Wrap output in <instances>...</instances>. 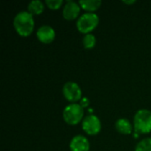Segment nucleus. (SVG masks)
I'll return each mask as SVG.
<instances>
[{
    "instance_id": "nucleus-1",
    "label": "nucleus",
    "mask_w": 151,
    "mask_h": 151,
    "mask_svg": "<svg viewBox=\"0 0 151 151\" xmlns=\"http://www.w3.org/2000/svg\"><path fill=\"white\" fill-rule=\"evenodd\" d=\"M13 26L19 35L28 36L33 32L35 27L33 14L28 11L19 12L13 19Z\"/></svg>"
},
{
    "instance_id": "nucleus-2",
    "label": "nucleus",
    "mask_w": 151,
    "mask_h": 151,
    "mask_svg": "<svg viewBox=\"0 0 151 151\" xmlns=\"http://www.w3.org/2000/svg\"><path fill=\"white\" fill-rule=\"evenodd\" d=\"M134 130L140 134L151 132V111L147 109L139 110L134 117Z\"/></svg>"
},
{
    "instance_id": "nucleus-3",
    "label": "nucleus",
    "mask_w": 151,
    "mask_h": 151,
    "mask_svg": "<svg viewBox=\"0 0 151 151\" xmlns=\"http://www.w3.org/2000/svg\"><path fill=\"white\" fill-rule=\"evenodd\" d=\"M99 23V17L95 12H85L81 14L76 22V26L78 30L81 33L89 34L92 30H94Z\"/></svg>"
},
{
    "instance_id": "nucleus-4",
    "label": "nucleus",
    "mask_w": 151,
    "mask_h": 151,
    "mask_svg": "<svg viewBox=\"0 0 151 151\" xmlns=\"http://www.w3.org/2000/svg\"><path fill=\"white\" fill-rule=\"evenodd\" d=\"M84 116L83 107L80 104H70L65 106L63 111L64 120L69 125L78 124Z\"/></svg>"
},
{
    "instance_id": "nucleus-5",
    "label": "nucleus",
    "mask_w": 151,
    "mask_h": 151,
    "mask_svg": "<svg viewBox=\"0 0 151 151\" xmlns=\"http://www.w3.org/2000/svg\"><path fill=\"white\" fill-rule=\"evenodd\" d=\"M102 127L101 121L99 118L94 114H89L86 116L82 120V129L89 135L97 134Z\"/></svg>"
},
{
    "instance_id": "nucleus-6",
    "label": "nucleus",
    "mask_w": 151,
    "mask_h": 151,
    "mask_svg": "<svg viewBox=\"0 0 151 151\" xmlns=\"http://www.w3.org/2000/svg\"><path fill=\"white\" fill-rule=\"evenodd\" d=\"M64 96L73 104L81 99V89L78 83L74 81H67L63 87Z\"/></svg>"
},
{
    "instance_id": "nucleus-7",
    "label": "nucleus",
    "mask_w": 151,
    "mask_h": 151,
    "mask_svg": "<svg viewBox=\"0 0 151 151\" xmlns=\"http://www.w3.org/2000/svg\"><path fill=\"white\" fill-rule=\"evenodd\" d=\"M36 35L39 41H41L42 42L50 43L55 39L56 33L52 27L49 25H42L37 29Z\"/></svg>"
},
{
    "instance_id": "nucleus-8",
    "label": "nucleus",
    "mask_w": 151,
    "mask_h": 151,
    "mask_svg": "<svg viewBox=\"0 0 151 151\" xmlns=\"http://www.w3.org/2000/svg\"><path fill=\"white\" fill-rule=\"evenodd\" d=\"M80 11V4L73 0H68L63 8V16L65 19L72 20L78 17Z\"/></svg>"
},
{
    "instance_id": "nucleus-9",
    "label": "nucleus",
    "mask_w": 151,
    "mask_h": 151,
    "mask_svg": "<svg viewBox=\"0 0 151 151\" xmlns=\"http://www.w3.org/2000/svg\"><path fill=\"white\" fill-rule=\"evenodd\" d=\"M89 147L88 140L83 135H76L70 142L71 151H88Z\"/></svg>"
},
{
    "instance_id": "nucleus-10",
    "label": "nucleus",
    "mask_w": 151,
    "mask_h": 151,
    "mask_svg": "<svg viewBox=\"0 0 151 151\" xmlns=\"http://www.w3.org/2000/svg\"><path fill=\"white\" fill-rule=\"evenodd\" d=\"M115 127L119 133L123 134H130L133 131V127L128 119H119L115 123Z\"/></svg>"
},
{
    "instance_id": "nucleus-11",
    "label": "nucleus",
    "mask_w": 151,
    "mask_h": 151,
    "mask_svg": "<svg viewBox=\"0 0 151 151\" xmlns=\"http://www.w3.org/2000/svg\"><path fill=\"white\" fill-rule=\"evenodd\" d=\"M79 4L84 10L92 12L93 11L97 10L101 6L102 1L101 0H80Z\"/></svg>"
},
{
    "instance_id": "nucleus-12",
    "label": "nucleus",
    "mask_w": 151,
    "mask_h": 151,
    "mask_svg": "<svg viewBox=\"0 0 151 151\" xmlns=\"http://www.w3.org/2000/svg\"><path fill=\"white\" fill-rule=\"evenodd\" d=\"M27 9H28V12L33 15L40 14L44 9V4L41 0H33L28 4Z\"/></svg>"
},
{
    "instance_id": "nucleus-13",
    "label": "nucleus",
    "mask_w": 151,
    "mask_h": 151,
    "mask_svg": "<svg viewBox=\"0 0 151 151\" xmlns=\"http://www.w3.org/2000/svg\"><path fill=\"white\" fill-rule=\"evenodd\" d=\"M96 39L94 35L89 33V34H86L83 36L82 43L86 49H92L96 45Z\"/></svg>"
},
{
    "instance_id": "nucleus-14",
    "label": "nucleus",
    "mask_w": 151,
    "mask_h": 151,
    "mask_svg": "<svg viewBox=\"0 0 151 151\" xmlns=\"http://www.w3.org/2000/svg\"><path fill=\"white\" fill-rule=\"evenodd\" d=\"M135 151H151V138H145L138 142Z\"/></svg>"
},
{
    "instance_id": "nucleus-15",
    "label": "nucleus",
    "mask_w": 151,
    "mask_h": 151,
    "mask_svg": "<svg viewBox=\"0 0 151 151\" xmlns=\"http://www.w3.org/2000/svg\"><path fill=\"white\" fill-rule=\"evenodd\" d=\"M45 3L49 8L55 10V9H58L62 5L63 0H46Z\"/></svg>"
},
{
    "instance_id": "nucleus-16",
    "label": "nucleus",
    "mask_w": 151,
    "mask_h": 151,
    "mask_svg": "<svg viewBox=\"0 0 151 151\" xmlns=\"http://www.w3.org/2000/svg\"><path fill=\"white\" fill-rule=\"evenodd\" d=\"M80 104H81L82 107H86V106H88V105L89 104V101H88V99L87 97H84V98H82V99L81 100Z\"/></svg>"
},
{
    "instance_id": "nucleus-17",
    "label": "nucleus",
    "mask_w": 151,
    "mask_h": 151,
    "mask_svg": "<svg viewBox=\"0 0 151 151\" xmlns=\"http://www.w3.org/2000/svg\"><path fill=\"white\" fill-rule=\"evenodd\" d=\"M124 3H126V4H134V3H135V0H132V1H124Z\"/></svg>"
}]
</instances>
